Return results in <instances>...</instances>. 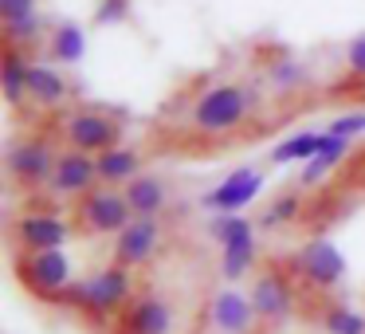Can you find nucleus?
Returning <instances> with one entry per match:
<instances>
[{
	"mask_svg": "<svg viewBox=\"0 0 365 334\" xmlns=\"http://www.w3.org/2000/svg\"><path fill=\"white\" fill-rule=\"evenodd\" d=\"M138 295V279L134 268H122V263H106V268L91 271V275H79L63 295L56 299V307L63 310H79L91 323L110 326L122 310L130 307V299Z\"/></svg>",
	"mask_w": 365,
	"mask_h": 334,
	"instance_id": "obj_1",
	"label": "nucleus"
},
{
	"mask_svg": "<svg viewBox=\"0 0 365 334\" xmlns=\"http://www.w3.org/2000/svg\"><path fill=\"white\" fill-rule=\"evenodd\" d=\"M255 111V95L240 83H216V87L200 91L197 103L189 111V126L205 138H224L236 134Z\"/></svg>",
	"mask_w": 365,
	"mask_h": 334,
	"instance_id": "obj_2",
	"label": "nucleus"
},
{
	"mask_svg": "<svg viewBox=\"0 0 365 334\" xmlns=\"http://www.w3.org/2000/svg\"><path fill=\"white\" fill-rule=\"evenodd\" d=\"M16 279L24 283V291H32L36 299L56 303L67 287L75 283V260L67 255V248H51V252H16L12 255Z\"/></svg>",
	"mask_w": 365,
	"mask_h": 334,
	"instance_id": "obj_3",
	"label": "nucleus"
},
{
	"mask_svg": "<svg viewBox=\"0 0 365 334\" xmlns=\"http://www.w3.org/2000/svg\"><path fill=\"white\" fill-rule=\"evenodd\" d=\"M75 228L83 236H118L130 221H134V208H130L126 193L110 189V185H98L87 197L75 201Z\"/></svg>",
	"mask_w": 365,
	"mask_h": 334,
	"instance_id": "obj_4",
	"label": "nucleus"
},
{
	"mask_svg": "<svg viewBox=\"0 0 365 334\" xmlns=\"http://www.w3.org/2000/svg\"><path fill=\"white\" fill-rule=\"evenodd\" d=\"M56 158H59V150L51 146V138L28 134V138H20V142L9 146V153H4V169H9V177H12L16 189L36 193V189H48L51 169H56Z\"/></svg>",
	"mask_w": 365,
	"mask_h": 334,
	"instance_id": "obj_5",
	"label": "nucleus"
},
{
	"mask_svg": "<svg viewBox=\"0 0 365 334\" xmlns=\"http://www.w3.org/2000/svg\"><path fill=\"white\" fill-rule=\"evenodd\" d=\"M75 221L59 213H43V208H28V213L12 216L9 240L16 252H51V248H67L75 240Z\"/></svg>",
	"mask_w": 365,
	"mask_h": 334,
	"instance_id": "obj_6",
	"label": "nucleus"
},
{
	"mask_svg": "<svg viewBox=\"0 0 365 334\" xmlns=\"http://www.w3.org/2000/svg\"><path fill=\"white\" fill-rule=\"evenodd\" d=\"M59 134L71 150L83 153H103L110 146H122V122L110 111H98V106H79V111H67L59 118Z\"/></svg>",
	"mask_w": 365,
	"mask_h": 334,
	"instance_id": "obj_7",
	"label": "nucleus"
},
{
	"mask_svg": "<svg viewBox=\"0 0 365 334\" xmlns=\"http://www.w3.org/2000/svg\"><path fill=\"white\" fill-rule=\"evenodd\" d=\"M291 275L302 279L314 291H334V287L346 279V255L338 252V244L326 236H314L294 252L291 260Z\"/></svg>",
	"mask_w": 365,
	"mask_h": 334,
	"instance_id": "obj_8",
	"label": "nucleus"
},
{
	"mask_svg": "<svg viewBox=\"0 0 365 334\" xmlns=\"http://www.w3.org/2000/svg\"><path fill=\"white\" fill-rule=\"evenodd\" d=\"M110 334H177V303L158 291H138L110 323Z\"/></svg>",
	"mask_w": 365,
	"mask_h": 334,
	"instance_id": "obj_9",
	"label": "nucleus"
},
{
	"mask_svg": "<svg viewBox=\"0 0 365 334\" xmlns=\"http://www.w3.org/2000/svg\"><path fill=\"white\" fill-rule=\"evenodd\" d=\"M247 295H252V307H255L259 326H267V330L283 326L287 318L294 315V307H299L294 283H291V275H283V271H259V275L252 279V291Z\"/></svg>",
	"mask_w": 365,
	"mask_h": 334,
	"instance_id": "obj_10",
	"label": "nucleus"
},
{
	"mask_svg": "<svg viewBox=\"0 0 365 334\" xmlns=\"http://www.w3.org/2000/svg\"><path fill=\"white\" fill-rule=\"evenodd\" d=\"M205 323L216 334H252L259 326L252 307V295L240 287H216L205 303Z\"/></svg>",
	"mask_w": 365,
	"mask_h": 334,
	"instance_id": "obj_11",
	"label": "nucleus"
},
{
	"mask_svg": "<svg viewBox=\"0 0 365 334\" xmlns=\"http://www.w3.org/2000/svg\"><path fill=\"white\" fill-rule=\"evenodd\" d=\"M91 189H98V166H95V153H83L63 146L56 158V169H51V181L48 193L56 201H79L87 197Z\"/></svg>",
	"mask_w": 365,
	"mask_h": 334,
	"instance_id": "obj_12",
	"label": "nucleus"
},
{
	"mask_svg": "<svg viewBox=\"0 0 365 334\" xmlns=\"http://www.w3.org/2000/svg\"><path fill=\"white\" fill-rule=\"evenodd\" d=\"M161 240H165V228H161V216H134L126 228L114 236V263L122 268H145V263L158 255Z\"/></svg>",
	"mask_w": 365,
	"mask_h": 334,
	"instance_id": "obj_13",
	"label": "nucleus"
},
{
	"mask_svg": "<svg viewBox=\"0 0 365 334\" xmlns=\"http://www.w3.org/2000/svg\"><path fill=\"white\" fill-rule=\"evenodd\" d=\"M263 181H267V177H263V169L240 166V169H232V173L216 185V189H208L205 197H200V205H205L208 213H240V208H247L255 197H259Z\"/></svg>",
	"mask_w": 365,
	"mask_h": 334,
	"instance_id": "obj_14",
	"label": "nucleus"
},
{
	"mask_svg": "<svg viewBox=\"0 0 365 334\" xmlns=\"http://www.w3.org/2000/svg\"><path fill=\"white\" fill-rule=\"evenodd\" d=\"M71 98V83L63 79L56 64H43V59H32L28 67V103L43 106V111H56Z\"/></svg>",
	"mask_w": 365,
	"mask_h": 334,
	"instance_id": "obj_15",
	"label": "nucleus"
},
{
	"mask_svg": "<svg viewBox=\"0 0 365 334\" xmlns=\"http://www.w3.org/2000/svg\"><path fill=\"white\" fill-rule=\"evenodd\" d=\"M95 166H98V185L122 189L142 173V153L134 146H110V150L95 153Z\"/></svg>",
	"mask_w": 365,
	"mask_h": 334,
	"instance_id": "obj_16",
	"label": "nucleus"
},
{
	"mask_svg": "<svg viewBox=\"0 0 365 334\" xmlns=\"http://www.w3.org/2000/svg\"><path fill=\"white\" fill-rule=\"evenodd\" d=\"M134 216H161L169 208V185L158 173H138L130 185H122Z\"/></svg>",
	"mask_w": 365,
	"mask_h": 334,
	"instance_id": "obj_17",
	"label": "nucleus"
},
{
	"mask_svg": "<svg viewBox=\"0 0 365 334\" xmlns=\"http://www.w3.org/2000/svg\"><path fill=\"white\" fill-rule=\"evenodd\" d=\"M28 67H32V56L24 48H4V64H0V87H4V103L12 111L28 103Z\"/></svg>",
	"mask_w": 365,
	"mask_h": 334,
	"instance_id": "obj_18",
	"label": "nucleus"
},
{
	"mask_svg": "<svg viewBox=\"0 0 365 334\" xmlns=\"http://www.w3.org/2000/svg\"><path fill=\"white\" fill-rule=\"evenodd\" d=\"M48 56H51V64H63V67L79 64V59L87 56V32H83V24H75V20H59V24H51Z\"/></svg>",
	"mask_w": 365,
	"mask_h": 334,
	"instance_id": "obj_19",
	"label": "nucleus"
},
{
	"mask_svg": "<svg viewBox=\"0 0 365 334\" xmlns=\"http://www.w3.org/2000/svg\"><path fill=\"white\" fill-rule=\"evenodd\" d=\"M259 268V240H240V244H224L220 248V279L240 283Z\"/></svg>",
	"mask_w": 365,
	"mask_h": 334,
	"instance_id": "obj_20",
	"label": "nucleus"
},
{
	"mask_svg": "<svg viewBox=\"0 0 365 334\" xmlns=\"http://www.w3.org/2000/svg\"><path fill=\"white\" fill-rule=\"evenodd\" d=\"M349 146H354L349 138H338V134H330V130H326V134H322V150H318L314 158L302 166V177H299V181H302V185H318L334 166H338V161H346Z\"/></svg>",
	"mask_w": 365,
	"mask_h": 334,
	"instance_id": "obj_21",
	"label": "nucleus"
},
{
	"mask_svg": "<svg viewBox=\"0 0 365 334\" xmlns=\"http://www.w3.org/2000/svg\"><path fill=\"white\" fill-rule=\"evenodd\" d=\"M48 32H51V24L40 16V9L24 12V16H9L4 20V48H24L28 51V48H36Z\"/></svg>",
	"mask_w": 365,
	"mask_h": 334,
	"instance_id": "obj_22",
	"label": "nucleus"
},
{
	"mask_svg": "<svg viewBox=\"0 0 365 334\" xmlns=\"http://www.w3.org/2000/svg\"><path fill=\"white\" fill-rule=\"evenodd\" d=\"M322 134L326 130H302V134H291L271 150V166H291V161H310L318 150H322Z\"/></svg>",
	"mask_w": 365,
	"mask_h": 334,
	"instance_id": "obj_23",
	"label": "nucleus"
},
{
	"mask_svg": "<svg viewBox=\"0 0 365 334\" xmlns=\"http://www.w3.org/2000/svg\"><path fill=\"white\" fill-rule=\"evenodd\" d=\"M208 236L216 240V244H240V240H252L255 228L252 221H247L244 213H212V221H208Z\"/></svg>",
	"mask_w": 365,
	"mask_h": 334,
	"instance_id": "obj_24",
	"label": "nucleus"
},
{
	"mask_svg": "<svg viewBox=\"0 0 365 334\" xmlns=\"http://www.w3.org/2000/svg\"><path fill=\"white\" fill-rule=\"evenodd\" d=\"M318 323H322L326 334H365V315L349 303H330Z\"/></svg>",
	"mask_w": 365,
	"mask_h": 334,
	"instance_id": "obj_25",
	"label": "nucleus"
},
{
	"mask_svg": "<svg viewBox=\"0 0 365 334\" xmlns=\"http://www.w3.org/2000/svg\"><path fill=\"white\" fill-rule=\"evenodd\" d=\"M307 67L299 64V59H275V64H267V83L275 91H283V95H291V91L307 87Z\"/></svg>",
	"mask_w": 365,
	"mask_h": 334,
	"instance_id": "obj_26",
	"label": "nucleus"
},
{
	"mask_svg": "<svg viewBox=\"0 0 365 334\" xmlns=\"http://www.w3.org/2000/svg\"><path fill=\"white\" fill-rule=\"evenodd\" d=\"M299 216H302V197L299 193H283V197L271 201V208L259 216V224L263 228H275V224H291V221H299Z\"/></svg>",
	"mask_w": 365,
	"mask_h": 334,
	"instance_id": "obj_27",
	"label": "nucleus"
},
{
	"mask_svg": "<svg viewBox=\"0 0 365 334\" xmlns=\"http://www.w3.org/2000/svg\"><path fill=\"white\" fill-rule=\"evenodd\" d=\"M326 130H330V134H338V138H349V142H354V138H361V134H365V111L338 114V118H334Z\"/></svg>",
	"mask_w": 365,
	"mask_h": 334,
	"instance_id": "obj_28",
	"label": "nucleus"
},
{
	"mask_svg": "<svg viewBox=\"0 0 365 334\" xmlns=\"http://www.w3.org/2000/svg\"><path fill=\"white\" fill-rule=\"evenodd\" d=\"M130 16V0H103L95 9V24L98 28H110V24H126Z\"/></svg>",
	"mask_w": 365,
	"mask_h": 334,
	"instance_id": "obj_29",
	"label": "nucleus"
},
{
	"mask_svg": "<svg viewBox=\"0 0 365 334\" xmlns=\"http://www.w3.org/2000/svg\"><path fill=\"white\" fill-rule=\"evenodd\" d=\"M346 71L365 83V32H357L354 40L346 44Z\"/></svg>",
	"mask_w": 365,
	"mask_h": 334,
	"instance_id": "obj_30",
	"label": "nucleus"
},
{
	"mask_svg": "<svg viewBox=\"0 0 365 334\" xmlns=\"http://www.w3.org/2000/svg\"><path fill=\"white\" fill-rule=\"evenodd\" d=\"M36 4H40V0H0V20L24 16V12H36Z\"/></svg>",
	"mask_w": 365,
	"mask_h": 334,
	"instance_id": "obj_31",
	"label": "nucleus"
}]
</instances>
